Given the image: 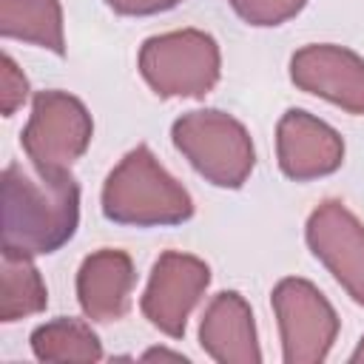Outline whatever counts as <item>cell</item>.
Masks as SVG:
<instances>
[{
    "mask_svg": "<svg viewBox=\"0 0 364 364\" xmlns=\"http://www.w3.org/2000/svg\"><path fill=\"white\" fill-rule=\"evenodd\" d=\"M0 34L40 48L65 54L63 6L60 0H0Z\"/></svg>",
    "mask_w": 364,
    "mask_h": 364,
    "instance_id": "cell-13",
    "label": "cell"
},
{
    "mask_svg": "<svg viewBox=\"0 0 364 364\" xmlns=\"http://www.w3.org/2000/svg\"><path fill=\"white\" fill-rule=\"evenodd\" d=\"M270 301L284 364H321L341 327L327 296L313 282L287 276L273 287Z\"/></svg>",
    "mask_w": 364,
    "mask_h": 364,
    "instance_id": "cell-6",
    "label": "cell"
},
{
    "mask_svg": "<svg viewBox=\"0 0 364 364\" xmlns=\"http://www.w3.org/2000/svg\"><path fill=\"white\" fill-rule=\"evenodd\" d=\"M28 80L11 60V54L0 57V111L3 117H11L26 100H28Z\"/></svg>",
    "mask_w": 364,
    "mask_h": 364,
    "instance_id": "cell-17",
    "label": "cell"
},
{
    "mask_svg": "<svg viewBox=\"0 0 364 364\" xmlns=\"http://www.w3.org/2000/svg\"><path fill=\"white\" fill-rule=\"evenodd\" d=\"M139 74L148 88L168 97H205L222 74L219 43L199 28H176L154 34L139 48Z\"/></svg>",
    "mask_w": 364,
    "mask_h": 364,
    "instance_id": "cell-4",
    "label": "cell"
},
{
    "mask_svg": "<svg viewBox=\"0 0 364 364\" xmlns=\"http://www.w3.org/2000/svg\"><path fill=\"white\" fill-rule=\"evenodd\" d=\"M228 3L247 26H259V28L282 26L307 6V0H228Z\"/></svg>",
    "mask_w": 364,
    "mask_h": 364,
    "instance_id": "cell-16",
    "label": "cell"
},
{
    "mask_svg": "<svg viewBox=\"0 0 364 364\" xmlns=\"http://www.w3.org/2000/svg\"><path fill=\"white\" fill-rule=\"evenodd\" d=\"M91 136L94 119L85 102L68 91L48 88L34 94L20 145L34 168L71 171V165L88 151Z\"/></svg>",
    "mask_w": 364,
    "mask_h": 364,
    "instance_id": "cell-5",
    "label": "cell"
},
{
    "mask_svg": "<svg viewBox=\"0 0 364 364\" xmlns=\"http://www.w3.org/2000/svg\"><path fill=\"white\" fill-rule=\"evenodd\" d=\"M3 250L48 256L71 242L80 225V185L71 171L3 168Z\"/></svg>",
    "mask_w": 364,
    "mask_h": 364,
    "instance_id": "cell-1",
    "label": "cell"
},
{
    "mask_svg": "<svg viewBox=\"0 0 364 364\" xmlns=\"http://www.w3.org/2000/svg\"><path fill=\"white\" fill-rule=\"evenodd\" d=\"M210 284V267L193 253L165 250L154 262L148 287L139 299L142 316L168 338H182L191 310Z\"/></svg>",
    "mask_w": 364,
    "mask_h": 364,
    "instance_id": "cell-7",
    "label": "cell"
},
{
    "mask_svg": "<svg viewBox=\"0 0 364 364\" xmlns=\"http://www.w3.org/2000/svg\"><path fill=\"white\" fill-rule=\"evenodd\" d=\"M173 148L216 188H242L256 165V148L247 128L219 108L188 111L171 125Z\"/></svg>",
    "mask_w": 364,
    "mask_h": 364,
    "instance_id": "cell-3",
    "label": "cell"
},
{
    "mask_svg": "<svg viewBox=\"0 0 364 364\" xmlns=\"http://www.w3.org/2000/svg\"><path fill=\"white\" fill-rule=\"evenodd\" d=\"M34 256L3 250V267H0V321L11 324L26 316L43 313L48 304L46 282L31 262Z\"/></svg>",
    "mask_w": 364,
    "mask_h": 364,
    "instance_id": "cell-15",
    "label": "cell"
},
{
    "mask_svg": "<svg viewBox=\"0 0 364 364\" xmlns=\"http://www.w3.org/2000/svg\"><path fill=\"white\" fill-rule=\"evenodd\" d=\"M313 256L333 273L347 296L364 307V225L338 199H324L304 225Z\"/></svg>",
    "mask_w": 364,
    "mask_h": 364,
    "instance_id": "cell-8",
    "label": "cell"
},
{
    "mask_svg": "<svg viewBox=\"0 0 364 364\" xmlns=\"http://www.w3.org/2000/svg\"><path fill=\"white\" fill-rule=\"evenodd\" d=\"M28 341H31L34 358H40V361H54V364H68V361L94 364V361L102 358V341L91 330V324H85L82 318L60 316L54 321H46V324L34 327V333H31Z\"/></svg>",
    "mask_w": 364,
    "mask_h": 364,
    "instance_id": "cell-14",
    "label": "cell"
},
{
    "mask_svg": "<svg viewBox=\"0 0 364 364\" xmlns=\"http://www.w3.org/2000/svg\"><path fill=\"white\" fill-rule=\"evenodd\" d=\"M182 0H105V6L122 17H148L176 9Z\"/></svg>",
    "mask_w": 364,
    "mask_h": 364,
    "instance_id": "cell-18",
    "label": "cell"
},
{
    "mask_svg": "<svg viewBox=\"0 0 364 364\" xmlns=\"http://www.w3.org/2000/svg\"><path fill=\"white\" fill-rule=\"evenodd\" d=\"M199 344L219 364H259L262 350L247 299L236 290H222L210 299L199 321Z\"/></svg>",
    "mask_w": 364,
    "mask_h": 364,
    "instance_id": "cell-12",
    "label": "cell"
},
{
    "mask_svg": "<svg viewBox=\"0 0 364 364\" xmlns=\"http://www.w3.org/2000/svg\"><path fill=\"white\" fill-rule=\"evenodd\" d=\"M145 358H173V361H188L182 353H168V350H148Z\"/></svg>",
    "mask_w": 364,
    "mask_h": 364,
    "instance_id": "cell-19",
    "label": "cell"
},
{
    "mask_svg": "<svg viewBox=\"0 0 364 364\" xmlns=\"http://www.w3.org/2000/svg\"><path fill=\"white\" fill-rule=\"evenodd\" d=\"M350 364H364V336H361L358 347L353 350V355H350Z\"/></svg>",
    "mask_w": 364,
    "mask_h": 364,
    "instance_id": "cell-20",
    "label": "cell"
},
{
    "mask_svg": "<svg viewBox=\"0 0 364 364\" xmlns=\"http://www.w3.org/2000/svg\"><path fill=\"white\" fill-rule=\"evenodd\" d=\"M136 282L134 262L125 250L100 247L88 253L77 270V301L91 321H119L131 307Z\"/></svg>",
    "mask_w": 364,
    "mask_h": 364,
    "instance_id": "cell-11",
    "label": "cell"
},
{
    "mask_svg": "<svg viewBox=\"0 0 364 364\" xmlns=\"http://www.w3.org/2000/svg\"><path fill=\"white\" fill-rule=\"evenodd\" d=\"M290 80L347 114H364V57L344 46L313 43L290 57Z\"/></svg>",
    "mask_w": 364,
    "mask_h": 364,
    "instance_id": "cell-9",
    "label": "cell"
},
{
    "mask_svg": "<svg viewBox=\"0 0 364 364\" xmlns=\"http://www.w3.org/2000/svg\"><path fill=\"white\" fill-rule=\"evenodd\" d=\"M102 216L128 228L182 225L193 216V199L148 145L131 148L102 182Z\"/></svg>",
    "mask_w": 364,
    "mask_h": 364,
    "instance_id": "cell-2",
    "label": "cell"
},
{
    "mask_svg": "<svg viewBox=\"0 0 364 364\" xmlns=\"http://www.w3.org/2000/svg\"><path fill=\"white\" fill-rule=\"evenodd\" d=\"M276 156L279 168L293 182H310L330 176L344 162V139L324 119L290 108L276 125Z\"/></svg>",
    "mask_w": 364,
    "mask_h": 364,
    "instance_id": "cell-10",
    "label": "cell"
}]
</instances>
